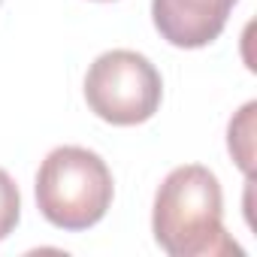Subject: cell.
I'll use <instances>...</instances> for the list:
<instances>
[{
  "label": "cell",
  "mask_w": 257,
  "mask_h": 257,
  "mask_svg": "<svg viewBox=\"0 0 257 257\" xmlns=\"http://www.w3.org/2000/svg\"><path fill=\"white\" fill-rule=\"evenodd\" d=\"M254 112H257V103H245L239 109V115L230 121V131H227V146H230V155L233 161L239 164V170L251 179L254 173Z\"/></svg>",
  "instance_id": "5"
},
{
  "label": "cell",
  "mask_w": 257,
  "mask_h": 257,
  "mask_svg": "<svg viewBox=\"0 0 257 257\" xmlns=\"http://www.w3.org/2000/svg\"><path fill=\"white\" fill-rule=\"evenodd\" d=\"M100 4H109V0H100Z\"/></svg>",
  "instance_id": "7"
},
{
  "label": "cell",
  "mask_w": 257,
  "mask_h": 257,
  "mask_svg": "<svg viewBox=\"0 0 257 257\" xmlns=\"http://www.w3.org/2000/svg\"><path fill=\"white\" fill-rule=\"evenodd\" d=\"M19 218H22V194H19V185H16V179L7 170H0V242H4L16 230Z\"/></svg>",
  "instance_id": "6"
},
{
  "label": "cell",
  "mask_w": 257,
  "mask_h": 257,
  "mask_svg": "<svg viewBox=\"0 0 257 257\" xmlns=\"http://www.w3.org/2000/svg\"><path fill=\"white\" fill-rule=\"evenodd\" d=\"M112 173L106 161L82 146H61L46 155L37 173V209L58 230H88L112 206Z\"/></svg>",
  "instance_id": "2"
},
{
  "label": "cell",
  "mask_w": 257,
  "mask_h": 257,
  "mask_svg": "<svg viewBox=\"0 0 257 257\" xmlns=\"http://www.w3.org/2000/svg\"><path fill=\"white\" fill-rule=\"evenodd\" d=\"M0 4H4V0H0Z\"/></svg>",
  "instance_id": "8"
},
{
  "label": "cell",
  "mask_w": 257,
  "mask_h": 257,
  "mask_svg": "<svg viewBox=\"0 0 257 257\" xmlns=\"http://www.w3.org/2000/svg\"><path fill=\"white\" fill-rule=\"evenodd\" d=\"M155 242L170 257H242V248L224 230V197L209 167H176L155 194Z\"/></svg>",
  "instance_id": "1"
},
{
  "label": "cell",
  "mask_w": 257,
  "mask_h": 257,
  "mask_svg": "<svg viewBox=\"0 0 257 257\" xmlns=\"http://www.w3.org/2000/svg\"><path fill=\"white\" fill-rule=\"evenodd\" d=\"M164 82L155 64L131 49L103 52L85 73L88 109L115 127H134L155 118L161 109Z\"/></svg>",
  "instance_id": "3"
},
{
  "label": "cell",
  "mask_w": 257,
  "mask_h": 257,
  "mask_svg": "<svg viewBox=\"0 0 257 257\" xmlns=\"http://www.w3.org/2000/svg\"><path fill=\"white\" fill-rule=\"evenodd\" d=\"M236 0H152V22L176 49H203L221 37Z\"/></svg>",
  "instance_id": "4"
}]
</instances>
